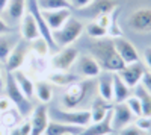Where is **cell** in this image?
<instances>
[{
    "label": "cell",
    "mask_w": 151,
    "mask_h": 135,
    "mask_svg": "<svg viewBox=\"0 0 151 135\" xmlns=\"http://www.w3.org/2000/svg\"><path fill=\"white\" fill-rule=\"evenodd\" d=\"M94 88L92 79H79L68 85L62 94L60 103L65 109H79Z\"/></svg>",
    "instance_id": "cell-2"
},
{
    "label": "cell",
    "mask_w": 151,
    "mask_h": 135,
    "mask_svg": "<svg viewBox=\"0 0 151 135\" xmlns=\"http://www.w3.org/2000/svg\"><path fill=\"white\" fill-rule=\"evenodd\" d=\"M112 134H115V132H113L110 126V112H109L106 118H103L101 121H97V123H91L79 135H112Z\"/></svg>",
    "instance_id": "cell-22"
},
{
    "label": "cell",
    "mask_w": 151,
    "mask_h": 135,
    "mask_svg": "<svg viewBox=\"0 0 151 135\" xmlns=\"http://www.w3.org/2000/svg\"><path fill=\"white\" fill-rule=\"evenodd\" d=\"M141 85L151 93V71H144V75H142V79H141Z\"/></svg>",
    "instance_id": "cell-39"
},
{
    "label": "cell",
    "mask_w": 151,
    "mask_h": 135,
    "mask_svg": "<svg viewBox=\"0 0 151 135\" xmlns=\"http://www.w3.org/2000/svg\"><path fill=\"white\" fill-rule=\"evenodd\" d=\"M134 96L139 99L141 106H142V115L151 117V93L147 91L142 85H136L134 87Z\"/></svg>",
    "instance_id": "cell-26"
},
{
    "label": "cell",
    "mask_w": 151,
    "mask_h": 135,
    "mask_svg": "<svg viewBox=\"0 0 151 135\" xmlns=\"http://www.w3.org/2000/svg\"><path fill=\"white\" fill-rule=\"evenodd\" d=\"M116 8H118V3L115 0H91V3L79 9V12L83 17L95 20L97 17L103 15V14H110Z\"/></svg>",
    "instance_id": "cell-10"
},
{
    "label": "cell",
    "mask_w": 151,
    "mask_h": 135,
    "mask_svg": "<svg viewBox=\"0 0 151 135\" xmlns=\"http://www.w3.org/2000/svg\"><path fill=\"white\" fill-rule=\"evenodd\" d=\"M118 17H119V6L110 14V24L107 28V36H110V38H116V36H122L124 35L122 29L119 28V24H118Z\"/></svg>",
    "instance_id": "cell-31"
},
{
    "label": "cell",
    "mask_w": 151,
    "mask_h": 135,
    "mask_svg": "<svg viewBox=\"0 0 151 135\" xmlns=\"http://www.w3.org/2000/svg\"><path fill=\"white\" fill-rule=\"evenodd\" d=\"M79 50L74 47H60L56 53L50 58V67L52 70H60V71H70L71 67L76 64L79 58Z\"/></svg>",
    "instance_id": "cell-6"
},
{
    "label": "cell",
    "mask_w": 151,
    "mask_h": 135,
    "mask_svg": "<svg viewBox=\"0 0 151 135\" xmlns=\"http://www.w3.org/2000/svg\"><path fill=\"white\" fill-rule=\"evenodd\" d=\"M29 52H32L36 56L45 58L48 55V52H50V47H48L47 41L42 38V36H40V38H36V40L29 43Z\"/></svg>",
    "instance_id": "cell-30"
},
{
    "label": "cell",
    "mask_w": 151,
    "mask_h": 135,
    "mask_svg": "<svg viewBox=\"0 0 151 135\" xmlns=\"http://www.w3.org/2000/svg\"><path fill=\"white\" fill-rule=\"evenodd\" d=\"M8 2H9V0H0V14H2L3 11H6Z\"/></svg>",
    "instance_id": "cell-44"
},
{
    "label": "cell",
    "mask_w": 151,
    "mask_h": 135,
    "mask_svg": "<svg viewBox=\"0 0 151 135\" xmlns=\"http://www.w3.org/2000/svg\"><path fill=\"white\" fill-rule=\"evenodd\" d=\"M83 24L80 20L70 17L68 21L62 26L59 30L52 32L53 33V40L56 43L58 47H68L71 46L74 41H77L80 38V35L83 33Z\"/></svg>",
    "instance_id": "cell-5"
},
{
    "label": "cell",
    "mask_w": 151,
    "mask_h": 135,
    "mask_svg": "<svg viewBox=\"0 0 151 135\" xmlns=\"http://www.w3.org/2000/svg\"><path fill=\"white\" fill-rule=\"evenodd\" d=\"M48 118L55 121H60V123H65V125H74V126H82V128H86L92 123L89 109L52 108L48 109Z\"/></svg>",
    "instance_id": "cell-3"
},
{
    "label": "cell",
    "mask_w": 151,
    "mask_h": 135,
    "mask_svg": "<svg viewBox=\"0 0 151 135\" xmlns=\"http://www.w3.org/2000/svg\"><path fill=\"white\" fill-rule=\"evenodd\" d=\"M112 109V103L101 99V97H95L92 100V105H91V121L92 123H97V121H101L103 118H106V115L110 112Z\"/></svg>",
    "instance_id": "cell-21"
},
{
    "label": "cell",
    "mask_w": 151,
    "mask_h": 135,
    "mask_svg": "<svg viewBox=\"0 0 151 135\" xmlns=\"http://www.w3.org/2000/svg\"><path fill=\"white\" fill-rule=\"evenodd\" d=\"M42 17L50 30H59L71 17V9H56V11H41Z\"/></svg>",
    "instance_id": "cell-16"
},
{
    "label": "cell",
    "mask_w": 151,
    "mask_h": 135,
    "mask_svg": "<svg viewBox=\"0 0 151 135\" xmlns=\"http://www.w3.org/2000/svg\"><path fill=\"white\" fill-rule=\"evenodd\" d=\"M41 11H56V9H73L68 0H36Z\"/></svg>",
    "instance_id": "cell-29"
},
{
    "label": "cell",
    "mask_w": 151,
    "mask_h": 135,
    "mask_svg": "<svg viewBox=\"0 0 151 135\" xmlns=\"http://www.w3.org/2000/svg\"><path fill=\"white\" fill-rule=\"evenodd\" d=\"M8 135H30V120H21L14 128H11Z\"/></svg>",
    "instance_id": "cell-34"
},
{
    "label": "cell",
    "mask_w": 151,
    "mask_h": 135,
    "mask_svg": "<svg viewBox=\"0 0 151 135\" xmlns=\"http://www.w3.org/2000/svg\"><path fill=\"white\" fill-rule=\"evenodd\" d=\"M14 32V29H12L9 24L0 17V35H8V33H12Z\"/></svg>",
    "instance_id": "cell-41"
},
{
    "label": "cell",
    "mask_w": 151,
    "mask_h": 135,
    "mask_svg": "<svg viewBox=\"0 0 151 135\" xmlns=\"http://www.w3.org/2000/svg\"><path fill=\"white\" fill-rule=\"evenodd\" d=\"M134 118L136 117L132 114V111L129 109V106L125 105V102L115 103L110 109V126H112L113 132H118L127 125L133 123Z\"/></svg>",
    "instance_id": "cell-8"
},
{
    "label": "cell",
    "mask_w": 151,
    "mask_h": 135,
    "mask_svg": "<svg viewBox=\"0 0 151 135\" xmlns=\"http://www.w3.org/2000/svg\"><path fill=\"white\" fill-rule=\"evenodd\" d=\"M26 5H27V0H9L6 6V12L12 20H21V17L26 12L24 11Z\"/></svg>",
    "instance_id": "cell-27"
},
{
    "label": "cell",
    "mask_w": 151,
    "mask_h": 135,
    "mask_svg": "<svg viewBox=\"0 0 151 135\" xmlns=\"http://www.w3.org/2000/svg\"><path fill=\"white\" fill-rule=\"evenodd\" d=\"M118 134H119V135H145V132L141 131L134 123L127 125L125 128H122L121 131H118Z\"/></svg>",
    "instance_id": "cell-37"
},
{
    "label": "cell",
    "mask_w": 151,
    "mask_h": 135,
    "mask_svg": "<svg viewBox=\"0 0 151 135\" xmlns=\"http://www.w3.org/2000/svg\"><path fill=\"white\" fill-rule=\"evenodd\" d=\"M12 43H11V40L8 38L6 35H0V61L2 62H6V59H8V56H9V53H11V50H12Z\"/></svg>",
    "instance_id": "cell-33"
},
{
    "label": "cell",
    "mask_w": 151,
    "mask_h": 135,
    "mask_svg": "<svg viewBox=\"0 0 151 135\" xmlns=\"http://www.w3.org/2000/svg\"><path fill=\"white\" fill-rule=\"evenodd\" d=\"M89 50L103 71L116 73L125 65L122 62V59L119 58L115 46H113L112 38L110 40H106V38L97 40L95 43H92L89 46Z\"/></svg>",
    "instance_id": "cell-1"
},
{
    "label": "cell",
    "mask_w": 151,
    "mask_h": 135,
    "mask_svg": "<svg viewBox=\"0 0 151 135\" xmlns=\"http://www.w3.org/2000/svg\"><path fill=\"white\" fill-rule=\"evenodd\" d=\"M130 96V88L122 82V79L113 73V103L125 102V99Z\"/></svg>",
    "instance_id": "cell-25"
},
{
    "label": "cell",
    "mask_w": 151,
    "mask_h": 135,
    "mask_svg": "<svg viewBox=\"0 0 151 135\" xmlns=\"http://www.w3.org/2000/svg\"><path fill=\"white\" fill-rule=\"evenodd\" d=\"M74 65H77V75L83 79H95L103 71L92 55H79Z\"/></svg>",
    "instance_id": "cell-12"
},
{
    "label": "cell",
    "mask_w": 151,
    "mask_h": 135,
    "mask_svg": "<svg viewBox=\"0 0 151 135\" xmlns=\"http://www.w3.org/2000/svg\"><path fill=\"white\" fill-rule=\"evenodd\" d=\"M5 91H6V96L9 97V100L12 102V105L15 106V109L23 117H27V115L32 114V111H33L32 103L27 97L21 93V90L18 88V85L14 79V75H12L11 71H6Z\"/></svg>",
    "instance_id": "cell-4"
},
{
    "label": "cell",
    "mask_w": 151,
    "mask_h": 135,
    "mask_svg": "<svg viewBox=\"0 0 151 135\" xmlns=\"http://www.w3.org/2000/svg\"><path fill=\"white\" fill-rule=\"evenodd\" d=\"M98 96L107 102H113V73L110 71H101L98 75Z\"/></svg>",
    "instance_id": "cell-18"
},
{
    "label": "cell",
    "mask_w": 151,
    "mask_h": 135,
    "mask_svg": "<svg viewBox=\"0 0 151 135\" xmlns=\"http://www.w3.org/2000/svg\"><path fill=\"white\" fill-rule=\"evenodd\" d=\"M48 108L42 103L30 114V135H44L48 125Z\"/></svg>",
    "instance_id": "cell-15"
},
{
    "label": "cell",
    "mask_w": 151,
    "mask_h": 135,
    "mask_svg": "<svg viewBox=\"0 0 151 135\" xmlns=\"http://www.w3.org/2000/svg\"><path fill=\"white\" fill-rule=\"evenodd\" d=\"M2 88H5V87H3V78H2V71H0V91H2Z\"/></svg>",
    "instance_id": "cell-46"
},
{
    "label": "cell",
    "mask_w": 151,
    "mask_h": 135,
    "mask_svg": "<svg viewBox=\"0 0 151 135\" xmlns=\"http://www.w3.org/2000/svg\"><path fill=\"white\" fill-rule=\"evenodd\" d=\"M20 32H21V36L23 40H26L27 43L40 38L41 33L38 30V26H36V21L35 18L32 17L30 12H24V15L21 17V23H20Z\"/></svg>",
    "instance_id": "cell-17"
},
{
    "label": "cell",
    "mask_w": 151,
    "mask_h": 135,
    "mask_svg": "<svg viewBox=\"0 0 151 135\" xmlns=\"http://www.w3.org/2000/svg\"><path fill=\"white\" fill-rule=\"evenodd\" d=\"M112 14V12H110ZM110 14H103V15H100V17H97L94 21H97L100 26H103V28H109V24H110Z\"/></svg>",
    "instance_id": "cell-40"
},
{
    "label": "cell",
    "mask_w": 151,
    "mask_h": 135,
    "mask_svg": "<svg viewBox=\"0 0 151 135\" xmlns=\"http://www.w3.org/2000/svg\"><path fill=\"white\" fill-rule=\"evenodd\" d=\"M68 2L71 3L73 8H76V9H82V8H85V6L89 5V3H91V0H68Z\"/></svg>",
    "instance_id": "cell-42"
},
{
    "label": "cell",
    "mask_w": 151,
    "mask_h": 135,
    "mask_svg": "<svg viewBox=\"0 0 151 135\" xmlns=\"http://www.w3.org/2000/svg\"><path fill=\"white\" fill-rule=\"evenodd\" d=\"M8 132H9L8 128H5V126L0 125V135H8Z\"/></svg>",
    "instance_id": "cell-45"
},
{
    "label": "cell",
    "mask_w": 151,
    "mask_h": 135,
    "mask_svg": "<svg viewBox=\"0 0 151 135\" xmlns=\"http://www.w3.org/2000/svg\"><path fill=\"white\" fill-rule=\"evenodd\" d=\"M144 71H145L144 65L137 61V62H133V64H125L119 71H116V75L122 79V82L129 88H134L136 85L141 83Z\"/></svg>",
    "instance_id": "cell-13"
},
{
    "label": "cell",
    "mask_w": 151,
    "mask_h": 135,
    "mask_svg": "<svg viewBox=\"0 0 151 135\" xmlns=\"http://www.w3.org/2000/svg\"><path fill=\"white\" fill-rule=\"evenodd\" d=\"M12 75H14V79H15V82H17V85H18V88L21 90V93L30 100L32 97L35 96V90H33V82H32V79H30L24 71H21V70L12 71Z\"/></svg>",
    "instance_id": "cell-23"
},
{
    "label": "cell",
    "mask_w": 151,
    "mask_h": 135,
    "mask_svg": "<svg viewBox=\"0 0 151 135\" xmlns=\"http://www.w3.org/2000/svg\"><path fill=\"white\" fill-rule=\"evenodd\" d=\"M26 8H27V12H30L32 17L35 18L36 26H38V30H40V33H41L42 38L47 41L50 50H53V52L59 50V47L56 46V43H55V40H53V33H52V30H50V28L47 26V23H45V20H44V17H42L41 9L38 8V2H36V0H27Z\"/></svg>",
    "instance_id": "cell-7"
},
{
    "label": "cell",
    "mask_w": 151,
    "mask_h": 135,
    "mask_svg": "<svg viewBox=\"0 0 151 135\" xmlns=\"http://www.w3.org/2000/svg\"><path fill=\"white\" fill-rule=\"evenodd\" d=\"M144 62L147 64V67L151 71V47H147L144 50Z\"/></svg>",
    "instance_id": "cell-43"
},
{
    "label": "cell",
    "mask_w": 151,
    "mask_h": 135,
    "mask_svg": "<svg viewBox=\"0 0 151 135\" xmlns=\"http://www.w3.org/2000/svg\"><path fill=\"white\" fill-rule=\"evenodd\" d=\"M134 125H136L137 128H139L141 131H144V132H148V131H151V117H145V115L136 117Z\"/></svg>",
    "instance_id": "cell-36"
},
{
    "label": "cell",
    "mask_w": 151,
    "mask_h": 135,
    "mask_svg": "<svg viewBox=\"0 0 151 135\" xmlns=\"http://www.w3.org/2000/svg\"><path fill=\"white\" fill-rule=\"evenodd\" d=\"M11 108H14V105L9 100V97L8 96H0V114L9 111Z\"/></svg>",
    "instance_id": "cell-38"
},
{
    "label": "cell",
    "mask_w": 151,
    "mask_h": 135,
    "mask_svg": "<svg viewBox=\"0 0 151 135\" xmlns=\"http://www.w3.org/2000/svg\"><path fill=\"white\" fill-rule=\"evenodd\" d=\"M129 26L137 33L151 32V8H139L129 17Z\"/></svg>",
    "instance_id": "cell-11"
},
{
    "label": "cell",
    "mask_w": 151,
    "mask_h": 135,
    "mask_svg": "<svg viewBox=\"0 0 151 135\" xmlns=\"http://www.w3.org/2000/svg\"><path fill=\"white\" fill-rule=\"evenodd\" d=\"M86 33L91 36V38H95V40H100V38H106L107 36V29L100 26L97 21H91L86 24Z\"/></svg>",
    "instance_id": "cell-32"
},
{
    "label": "cell",
    "mask_w": 151,
    "mask_h": 135,
    "mask_svg": "<svg viewBox=\"0 0 151 135\" xmlns=\"http://www.w3.org/2000/svg\"><path fill=\"white\" fill-rule=\"evenodd\" d=\"M112 41H113V46H115L116 52L124 64H133V62L139 61L137 49L129 40H125L124 36H116V38H112Z\"/></svg>",
    "instance_id": "cell-14"
},
{
    "label": "cell",
    "mask_w": 151,
    "mask_h": 135,
    "mask_svg": "<svg viewBox=\"0 0 151 135\" xmlns=\"http://www.w3.org/2000/svg\"><path fill=\"white\" fill-rule=\"evenodd\" d=\"M82 79L79 75H74V73H70V71H60V70H52L47 75V81L52 83V85H56V87H68V85L74 83L76 81Z\"/></svg>",
    "instance_id": "cell-20"
},
{
    "label": "cell",
    "mask_w": 151,
    "mask_h": 135,
    "mask_svg": "<svg viewBox=\"0 0 151 135\" xmlns=\"http://www.w3.org/2000/svg\"><path fill=\"white\" fill-rule=\"evenodd\" d=\"M83 129L85 128L82 126L65 125V123H60V121L48 120V125H47L44 135H79L83 132Z\"/></svg>",
    "instance_id": "cell-19"
},
{
    "label": "cell",
    "mask_w": 151,
    "mask_h": 135,
    "mask_svg": "<svg viewBox=\"0 0 151 135\" xmlns=\"http://www.w3.org/2000/svg\"><path fill=\"white\" fill-rule=\"evenodd\" d=\"M27 55H29V43L26 40H20L14 47L6 59V71H15V70H20L23 67V64L26 62L27 59Z\"/></svg>",
    "instance_id": "cell-9"
},
{
    "label": "cell",
    "mask_w": 151,
    "mask_h": 135,
    "mask_svg": "<svg viewBox=\"0 0 151 135\" xmlns=\"http://www.w3.org/2000/svg\"><path fill=\"white\" fill-rule=\"evenodd\" d=\"M23 118H24V117L17 111V109L11 108L9 111H6V112H3V114H0V125L5 126V128H8V129H11V128L17 126Z\"/></svg>",
    "instance_id": "cell-28"
},
{
    "label": "cell",
    "mask_w": 151,
    "mask_h": 135,
    "mask_svg": "<svg viewBox=\"0 0 151 135\" xmlns=\"http://www.w3.org/2000/svg\"><path fill=\"white\" fill-rule=\"evenodd\" d=\"M33 90H35V96L40 99L41 103H48L53 97V85L48 81H36L33 82Z\"/></svg>",
    "instance_id": "cell-24"
},
{
    "label": "cell",
    "mask_w": 151,
    "mask_h": 135,
    "mask_svg": "<svg viewBox=\"0 0 151 135\" xmlns=\"http://www.w3.org/2000/svg\"><path fill=\"white\" fill-rule=\"evenodd\" d=\"M125 105L129 106V109L132 111V114L134 117H141L142 115V106H141V102L139 99L133 94V96H129L127 99H125Z\"/></svg>",
    "instance_id": "cell-35"
}]
</instances>
